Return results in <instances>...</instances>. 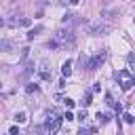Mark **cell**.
<instances>
[{"label":"cell","instance_id":"obj_1","mask_svg":"<svg viewBox=\"0 0 135 135\" xmlns=\"http://www.w3.org/2000/svg\"><path fill=\"white\" fill-rule=\"evenodd\" d=\"M86 32H89V34H93V36L108 34V32H110V23H103L101 19H99V21H93V23H89V25H86Z\"/></svg>","mask_w":135,"mask_h":135},{"label":"cell","instance_id":"obj_2","mask_svg":"<svg viewBox=\"0 0 135 135\" xmlns=\"http://www.w3.org/2000/svg\"><path fill=\"white\" fill-rule=\"evenodd\" d=\"M118 78H120V86H122V91H129V89L135 84V76H133L131 72H127V70H120V72H118Z\"/></svg>","mask_w":135,"mask_h":135},{"label":"cell","instance_id":"obj_3","mask_svg":"<svg viewBox=\"0 0 135 135\" xmlns=\"http://www.w3.org/2000/svg\"><path fill=\"white\" fill-rule=\"evenodd\" d=\"M59 127H61L59 112H57V110H51V112H49V118H46V131H57Z\"/></svg>","mask_w":135,"mask_h":135},{"label":"cell","instance_id":"obj_4","mask_svg":"<svg viewBox=\"0 0 135 135\" xmlns=\"http://www.w3.org/2000/svg\"><path fill=\"white\" fill-rule=\"evenodd\" d=\"M103 59H105V51L97 53V55H95V57H93V59L89 61V65H86V68H89V70H97V68H99V65L103 63Z\"/></svg>","mask_w":135,"mask_h":135},{"label":"cell","instance_id":"obj_5","mask_svg":"<svg viewBox=\"0 0 135 135\" xmlns=\"http://www.w3.org/2000/svg\"><path fill=\"white\" fill-rule=\"evenodd\" d=\"M55 42L61 46V44H68V42H74V36L72 34H68V32H59L57 34V38H55Z\"/></svg>","mask_w":135,"mask_h":135},{"label":"cell","instance_id":"obj_6","mask_svg":"<svg viewBox=\"0 0 135 135\" xmlns=\"http://www.w3.org/2000/svg\"><path fill=\"white\" fill-rule=\"evenodd\" d=\"M38 76L42 78V80H51L53 78V74H51V70L44 65V63H40V68H38Z\"/></svg>","mask_w":135,"mask_h":135},{"label":"cell","instance_id":"obj_7","mask_svg":"<svg viewBox=\"0 0 135 135\" xmlns=\"http://www.w3.org/2000/svg\"><path fill=\"white\" fill-rule=\"evenodd\" d=\"M61 72H63V76H70L72 74V61H65L63 68H61Z\"/></svg>","mask_w":135,"mask_h":135},{"label":"cell","instance_id":"obj_8","mask_svg":"<svg viewBox=\"0 0 135 135\" xmlns=\"http://www.w3.org/2000/svg\"><path fill=\"white\" fill-rule=\"evenodd\" d=\"M15 120H17V122H25V120H27L25 112H17V114H15Z\"/></svg>","mask_w":135,"mask_h":135},{"label":"cell","instance_id":"obj_9","mask_svg":"<svg viewBox=\"0 0 135 135\" xmlns=\"http://www.w3.org/2000/svg\"><path fill=\"white\" fill-rule=\"evenodd\" d=\"M97 120H99L101 124H105V122H108V114H103V112H99V114H97Z\"/></svg>","mask_w":135,"mask_h":135},{"label":"cell","instance_id":"obj_10","mask_svg":"<svg viewBox=\"0 0 135 135\" xmlns=\"http://www.w3.org/2000/svg\"><path fill=\"white\" fill-rule=\"evenodd\" d=\"M89 103H91V93H84V97H82V108L89 105Z\"/></svg>","mask_w":135,"mask_h":135},{"label":"cell","instance_id":"obj_11","mask_svg":"<svg viewBox=\"0 0 135 135\" xmlns=\"http://www.w3.org/2000/svg\"><path fill=\"white\" fill-rule=\"evenodd\" d=\"M63 103H65V105H68V108H74V105H76V103H74V101H72V99H70V97H65V99H63Z\"/></svg>","mask_w":135,"mask_h":135},{"label":"cell","instance_id":"obj_12","mask_svg":"<svg viewBox=\"0 0 135 135\" xmlns=\"http://www.w3.org/2000/svg\"><path fill=\"white\" fill-rule=\"evenodd\" d=\"M78 120H80V122H84V120H86V110H82V112L78 114Z\"/></svg>","mask_w":135,"mask_h":135},{"label":"cell","instance_id":"obj_13","mask_svg":"<svg viewBox=\"0 0 135 135\" xmlns=\"http://www.w3.org/2000/svg\"><path fill=\"white\" fill-rule=\"evenodd\" d=\"M36 91H38L36 84H27V93H36Z\"/></svg>","mask_w":135,"mask_h":135},{"label":"cell","instance_id":"obj_14","mask_svg":"<svg viewBox=\"0 0 135 135\" xmlns=\"http://www.w3.org/2000/svg\"><path fill=\"white\" fill-rule=\"evenodd\" d=\"M8 133H11V135H19V127H11Z\"/></svg>","mask_w":135,"mask_h":135},{"label":"cell","instance_id":"obj_15","mask_svg":"<svg viewBox=\"0 0 135 135\" xmlns=\"http://www.w3.org/2000/svg\"><path fill=\"white\" fill-rule=\"evenodd\" d=\"M122 118H124V120H127V122H133V120H135V118H133V116H131V114H124V116H122Z\"/></svg>","mask_w":135,"mask_h":135},{"label":"cell","instance_id":"obj_16","mask_svg":"<svg viewBox=\"0 0 135 135\" xmlns=\"http://www.w3.org/2000/svg\"><path fill=\"white\" fill-rule=\"evenodd\" d=\"M63 118H68V120H74V114H72V112H65V116H63Z\"/></svg>","mask_w":135,"mask_h":135},{"label":"cell","instance_id":"obj_17","mask_svg":"<svg viewBox=\"0 0 135 135\" xmlns=\"http://www.w3.org/2000/svg\"><path fill=\"white\" fill-rule=\"evenodd\" d=\"M131 72H135V59H131Z\"/></svg>","mask_w":135,"mask_h":135},{"label":"cell","instance_id":"obj_18","mask_svg":"<svg viewBox=\"0 0 135 135\" xmlns=\"http://www.w3.org/2000/svg\"><path fill=\"white\" fill-rule=\"evenodd\" d=\"M78 2H80V0H70V4H78Z\"/></svg>","mask_w":135,"mask_h":135},{"label":"cell","instance_id":"obj_19","mask_svg":"<svg viewBox=\"0 0 135 135\" xmlns=\"http://www.w3.org/2000/svg\"><path fill=\"white\" fill-rule=\"evenodd\" d=\"M2 23H4V19H2V17H0V27H2Z\"/></svg>","mask_w":135,"mask_h":135},{"label":"cell","instance_id":"obj_20","mask_svg":"<svg viewBox=\"0 0 135 135\" xmlns=\"http://www.w3.org/2000/svg\"><path fill=\"white\" fill-rule=\"evenodd\" d=\"M0 86H2V84H0Z\"/></svg>","mask_w":135,"mask_h":135}]
</instances>
